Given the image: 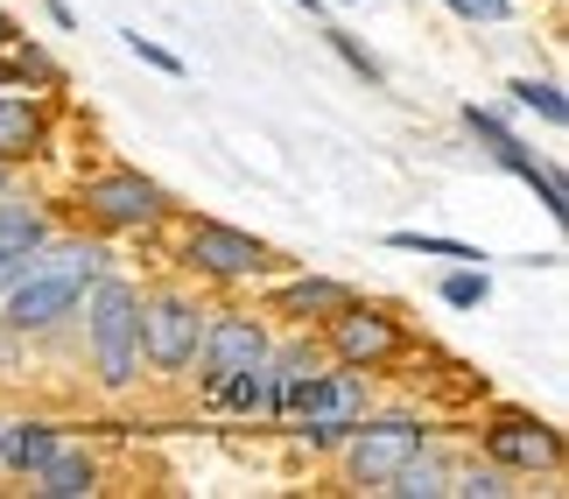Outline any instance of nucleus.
I'll list each match as a JSON object with an SVG mask.
<instances>
[{
    "instance_id": "aec40b11",
    "label": "nucleus",
    "mask_w": 569,
    "mask_h": 499,
    "mask_svg": "<svg viewBox=\"0 0 569 499\" xmlns=\"http://www.w3.org/2000/svg\"><path fill=\"white\" fill-rule=\"evenodd\" d=\"M507 92H513L520 113H535L541 127H549V134H562V127H569V99H562V84H556V78H513Z\"/></svg>"
},
{
    "instance_id": "dca6fc26",
    "label": "nucleus",
    "mask_w": 569,
    "mask_h": 499,
    "mask_svg": "<svg viewBox=\"0 0 569 499\" xmlns=\"http://www.w3.org/2000/svg\"><path fill=\"white\" fill-rule=\"evenodd\" d=\"M268 395H274V373H268V359L260 366H239V373H226L211 387V395H197L211 408V416H239V422H268Z\"/></svg>"
},
{
    "instance_id": "412c9836",
    "label": "nucleus",
    "mask_w": 569,
    "mask_h": 499,
    "mask_svg": "<svg viewBox=\"0 0 569 499\" xmlns=\"http://www.w3.org/2000/svg\"><path fill=\"white\" fill-rule=\"evenodd\" d=\"M520 479H507L499 465L486 458H471V465H450V499H513Z\"/></svg>"
},
{
    "instance_id": "4be33fe9",
    "label": "nucleus",
    "mask_w": 569,
    "mask_h": 499,
    "mask_svg": "<svg viewBox=\"0 0 569 499\" xmlns=\"http://www.w3.org/2000/svg\"><path fill=\"white\" fill-rule=\"evenodd\" d=\"M323 42H331V57H338L345 71H352V78L366 84V92H387V71H380V57L366 50V42H359L352 29H338V21H331V29H323Z\"/></svg>"
},
{
    "instance_id": "f03ea898",
    "label": "nucleus",
    "mask_w": 569,
    "mask_h": 499,
    "mask_svg": "<svg viewBox=\"0 0 569 499\" xmlns=\"http://www.w3.org/2000/svg\"><path fill=\"white\" fill-rule=\"evenodd\" d=\"M71 331H78V352H84V366H92L99 395L120 401V395H134V387L148 380V366H141V289L127 275L106 268L92 289H84Z\"/></svg>"
},
{
    "instance_id": "bb28decb",
    "label": "nucleus",
    "mask_w": 569,
    "mask_h": 499,
    "mask_svg": "<svg viewBox=\"0 0 569 499\" xmlns=\"http://www.w3.org/2000/svg\"><path fill=\"white\" fill-rule=\"evenodd\" d=\"M29 260H36V253H29ZM29 260H14V253H0V296H8V289H14V281H21V275H29Z\"/></svg>"
},
{
    "instance_id": "7c9ffc66",
    "label": "nucleus",
    "mask_w": 569,
    "mask_h": 499,
    "mask_svg": "<svg viewBox=\"0 0 569 499\" xmlns=\"http://www.w3.org/2000/svg\"><path fill=\"white\" fill-rule=\"evenodd\" d=\"M0 422H8V416H0Z\"/></svg>"
},
{
    "instance_id": "a878e982",
    "label": "nucleus",
    "mask_w": 569,
    "mask_h": 499,
    "mask_svg": "<svg viewBox=\"0 0 569 499\" xmlns=\"http://www.w3.org/2000/svg\"><path fill=\"white\" fill-rule=\"evenodd\" d=\"M42 14H50V29H63V36H71V29H78V14H71V0H42Z\"/></svg>"
},
{
    "instance_id": "f3484780",
    "label": "nucleus",
    "mask_w": 569,
    "mask_h": 499,
    "mask_svg": "<svg viewBox=\"0 0 569 499\" xmlns=\"http://www.w3.org/2000/svg\"><path fill=\"white\" fill-rule=\"evenodd\" d=\"M450 465H457V458L429 437V443H422V450H415V458L387 479V492H380V499H450Z\"/></svg>"
},
{
    "instance_id": "b1692460",
    "label": "nucleus",
    "mask_w": 569,
    "mask_h": 499,
    "mask_svg": "<svg viewBox=\"0 0 569 499\" xmlns=\"http://www.w3.org/2000/svg\"><path fill=\"white\" fill-rule=\"evenodd\" d=\"M127 50H134V57L148 63V71H162V78H190V63H183L177 50H169V42H156V36H141V29L127 36Z\"/></svg>"
},
{
    "instance_id": "a211bd4d",
    "label": "nucleus",
    "mask_w": 569,
    "mask_h": 499,
    "mask_svg": "<svg viewBox=\"0 0 569 499\" xmlns=\"http://www.w3.org/2000/svg\"><path fill=\"white\" fill-rule=\"evenodd\" d=\"M8 71H14V92H63V63L42 50L36 36L8 42Z\"/></svg>"
},
{
    "instance_id": "7ed1b4c3",
    "label": "nucleus",
    "mask_w": 569,
    "mask_h": 499,
    "mask_svg": "<svg viewBox=\"0 0 569 499\" xmlns=\"http://www.w3.org/2000/svg\"><path fill=\"white\" fill-rule=\"evenodd\" d=\"M183 219V211H177ZM177 268L197 281V289H260L268 275L296 268L281 247H268L260 232L247 226H226V219H183L177 232Z\"/></svg>"
},
{
    "instance_id": "5701e85b",
    "label": "nucleus",
    "mask_w": 569,
    "mask_h": 499,
    "mask_svg": "<svg viewBox=\"0 0 569 499\" xmlns=\"http://www.w3.org/2000/svg\"><path fill=\"white\" fill-rule=\"evenodd\" d=\"M393 253H422V260H492L486 247L471 240H450V232H387Z\"/></svg>"
},
{
    "instance_id": "20e7f679",
    "label": "nucleus",
    "mask_w": 569,
    "mask_h": 499,
    "mask_svg": "<svg viewBox=\"0 0 569 499\" xmlns=\"http://www.w3.org/2000/svg\"><path fill=\"white\" fill-rule=\"evenodd\" d=\"M78 219L99 240H148V232L177 226V198L134 162H106L92 177H78Z\"/></svg>"
},
{
    "instance_id": "393cba45",
    "label": "nucleus",
    "mask_w": 569,
    "mask_h": 499,
    "mask_svg": "<svg viewBox=\"0 0 569 499\" xmlns=\"http://www.w3.org/2000/svg\"><path fill=\"white\" fill-rule=\"evenodd\" d=\"M457 21H471V29H499V21H513V0H443Z\"/></svg>"
},
{
    "instance_id": "2eb2a0df",
    "label": "nucleus",
    "mask_w": 569,
    "mask_h": 499,
    "mask_svg": "<svg viewBox=\"0 0 569 499\" xmlns=\"http://www.w3.org/2000/svg\"><path fill=\"white\" fill-rule=\"evenodd\" d=\"M63 232V219L50 204H36V198H21V190H8L0 198V253H14V260H29V253H42Z\"/></svg>"
},
{
    "instance_id": "9b49d317",
    "label": "nucleus",
    "mask_w": 569,
    "mask_h": 499,
    "mask_svg": "<svg viewBox=\"0 0 569 499\" xmlns=\"http://www.w3.org/2000/svg\"><path fill=\"white\" fill-rule=\"evenodd\" d=\"M57 156V99L50 92H0V162L36 169Z\"/></svg>"
},
{
    "instance_id": "6e6552de",
    "label": "nucleus",
    "mask_w": 569,
    "mask_h": 499,
    "mask_svg": "<svg viewBox=\"0 0 569 499\" xmlns=\"http://www.w3.org/2000/svg\"><path fill=\"white\" fill-rule=\"evenodd\" d=\"M211 302L183 289V281H162V289H141V366L156 380H183L197 359V338H204Z\"/></svg>"
},
{
    "instance_id": "c85d7f7f",
    "label": "nucleus",
    "mask_w": 569,
    "mask_h": 499,
    "mask_svg": "<svg viewBox=\"0 0 569 499\" xmlns=\"http://www.w3.org/2000/svg\"><path fill=\"white\" fill-rule=\"evenodd\" d=\"M296 8H302V14H317V21H323V8H331V0H296Z\"/></svg>"
},
{
    "instance_id": "f257e3e1",
    "label": "nucleus",
    "mask_w": 569,
    "mask_h": 499,
    "mask_svg": "<svg viewBox=\"0 0 569 499\" xmlns=\"http://www.w3.org/2000/svg\"><path fill=\"white\" fill-rule=\"evenodd\" d=\"M113 268L99 232H57L50 247L29 260V275L0 296V331H14L21 345H50L57 331H71L84 289Z\"/></svg>"
},
{
    "instance_id": "39448f33",
    "label": "nucleus",
    "mask_w": 569,
    "mask_h": 499,
    "mask_svg": "<svg viewBox=\"0 0 569 499\" xmlns=\"http://www.w3.org/2000/svg\"><path fill=\"white\" fill-rule=\"evenodd\" d=\"M323 359L331 366H359V373H387V366H401L422 352V331L393 310V302H373V296H345L323 323H310Z\"/></svg>"
},
{
    "instance_id": "c756f323",
    "label": "nucleus",
    "mask_w": 569,
    "mask_h": 499,
    "mask_svg": "<svg viewBox=\"0 0 569 499\" xmlns=\"http://www.w3.org/2000/svg\"><path fill=\"white\" fill-rule=\"evenodd\" d=\"M331 8H359V0H331Z\"/></svg>"
},
{
    "instance_id": "0eeeda50",
    "label": "nucleus",
    "mask_w": 569,
    "mask_h": 499,
    "mask_svg": "<svg viewBox=\"0 0 569 499\" xmlns=\"http://www.w3.org/2000/svg\"><path fill=\"white\" fill-rule=\"evenodd\" d=\"M478 458L499 465L507 479H562L569 443H562V429L549 416L499 401V408H486V422H478Z\"/></svg>"
},
{
    "instance_id": "ddd939ff",
    "label": "nucleus",
    "mask_w": 569,
    "mask_h": 499,
    "mask_svg": "<svg viewBox=\"0 0 569 499\" xmlns=\"http://www.w3.org/2000/svg\"><path fill=\"white\" fill-rule=\"evenodd\" d=\"M57 450H63V422H50V416H8L0 422V471L21 479V486H29V471H42Z\"/></svg>"
},
{
    "instance_id": "f8f14e48",
    "label": "nucleus",
    "mask_w": 569,
    "mask_h": 499,
    "mask_svg": "<svg viewBox=\"0 0 569 499\" xmlns=\"http://www.w3.org/2000/svg\"><path fill=\"white\" fill-rule=\"evenodd\" d=\"M345 296H352V289H345V281H331V275L281 268V275L260 281V302H253V310H268L274 323H323Z\"/></svg>"
},
{
    "instance_id": "423d86ee",
    "label": "nucleus",
    "mask_w": 569,
    "mask_h": 499,
    "mask_svg": "<svg viewBox=\"0 0 569 499\" xmlns=\"http://www.w3.org/2000/svg\"><path fill=\"white\" fill-rule=\"evenodd\" d=\"M429 437H436V422L415 416V408H366L359 429H352V437H345V450H338L345 486H352V492H387V479H393V471H401Z\"/></svg>"
},
{
    "instance_id": "9d476101",
    "label": "nucleus",
    "mask_w": 569,
    "mask_h": 499,
    "mask_svg": "<svg viewBox=\"0 0 569 499\" xmlns=\"http://www.w3.org/2000/svg\"><path fill=\"white\" fill-rule=\"evenodd\" d=\"M457 120H465V134L478 141V156H486L492 169H507L513 183H528V190H535V204L549 211L556 226L569 219V190H562V177H556V162H541L535 148H528V141H520L507 120L492 113V106H465V113H457Z\"/></svg>"
},
{
    "instance_id": "cd10ccee",
    "label": "nucleus",
    "mask_w": 569,
    "mask_h": 499,
    "mask_svg": "<svg viewBox=\"0 0 569 499\" xmlns=\"http://www.w3.org/2000/svg\"><path fill=\"white\" fill-rule=\"evenodd\" d=\"M14 36H21V21H14L8 8H0V50H8V42H14Z\"/></svg>"
},
{
    "instance_id": "6ab92c4d",
    "label": "nucleus",
    "mask_w": 569,
    "mask_h": 499,
    "mask_svg": "<svg viewBox=\"0 0 569 499\" xmlns=\"http://www.w3.org/2000/svg\"><path fill=\"white\" fill-rule=\"evenodd\" d=\"M436 296H443V310H486V302H492L486 260H450V275L436 281Z\"/></svg>"
},
{
    "instance_id": "4468645a",
    "label": "nucleus",
    "mask_w": 569,
    "mask_h": 499,
    "mask_svg": "<svg viewBox=\"0 0 569 499\" xmlns=\"http://www.w3.org/2000/svg\"><path fill=\"white\" fill-rule=\"evenodd\" d=\"M29 492H36V499H99V492H106V465H99L84 443L63 437L57 458L42 465V471H29Z\"/></svg>"
},
{
    "instance_id": "1a4fd4ad",
    "label": "nucleus",
    "mask_w": 569,
    "mask_h": 499,
    "mask_svg": "<svg viewBox=\"0 0 569 499\" xmlns=\"http://www.w3.org/2000/svg\"><path fill=\"white\" fill-rule=\"evenodd\" d=\"M268 345H274V317H268V310H239V302H226V310L204 317V338H197V359H190L183 380H197V395H211L226 373L268 359Z\"/></svg>"
}]
</instances>
